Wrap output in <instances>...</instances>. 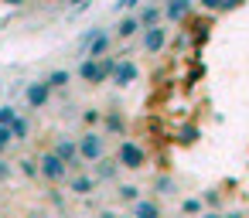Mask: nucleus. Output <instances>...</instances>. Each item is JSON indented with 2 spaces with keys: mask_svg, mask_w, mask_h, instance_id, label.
I'll use <instances>...</instances> for the list:
<instances>
[{
  "mask_svg": "<svg viewBox=\"0 0 249 218\" xmlns=\"http://www.w3.org/2000/svg\"><path fill=\"white\" fill-rule=\"evenodd\" d=\"M58 7H65V11H89V0H58Z\"/></svg>",
  "mask_w": 249,
  "mask_h": 218,
  "instance_id": "nucleus-32",
  "label": "nucleus"
},
{
  "mask_svg": "<svg viewBox=\"0 0 249 218\" xmlns=\"http://www.w3.org/2000/svg\"><path fill=\"white\" fill-rule=\"evenodd\" d=\"M0 4H4V7H24L28 0H0Z\"/></svg>",
  "mask_w": 249,
  "mask_h": 218,
  "instance_id": "nucleus-35",
  "label": "nucleus"
},
{
  "mask_svg": "<svg viewBox=\"0 0 249 218\" xmlns=\"http://www.w3.org/2000/svg\"><path fill=\"white\" fill-rule=\"evenodd\" d=\"M130 211H133V218H164V208L157 198H140L130 204Z\"/></svg>",
  "mask_w": 249,
  "mask_h": 218,
  "instance_id": "nucleus-16",
  "label": "nucleus"
},
{
  "mask_svg": "<svg viewBox=\"0 0 249 218\" xmlns=\"http://www.w3.org/2000/svg\"><path fill=\"white\" fill-rule=\"evenodd\" d=\"M137 21H140L143 31L147 28H157V24H164V7L160 4H140L137 7Z\"/></svg>",
  "mask_w": 249,
  "mask_h": 218,
  "instance_id": "nucleus-14",
  "label": "nucleus"
},
{
  "mask_svg": "<svg viewBox=\"0 0 249 218\" xmlns=\"http://www.w3.org/2000/svg\"><path fill=\"white\" fill-rule=\"evenodd\" d=\"M164 24H184L195 14V0H164Z\"/></svg>",
  "mask_w": 249,
  "mask_h": 218,
  "instance_id": "nucleus-9",
  "label": "nucleus"
},
{
  "mask_svg": "<svg viewBox=\"0 0 249 218\" xmlns=\"http://www.w3.org/2000/svg\"><path fill=\"white\" fill-rule=\"evenodd\" d=\"M99 34H103V24H92V28H86V31L79 34V51L86 55V48H89V45H92V41H96Z\"/></svg>",
  "mask_w": 249,
  "mask_h": 218,
  "instance_id": "nucleus-27",
  "label": "nucleus"
},
{
  "mask_svg": "<svg viewBox=\"0 0 249 218\" xmlns=\"http://www.w3.org/2000/svg\"><path fill=\"white\" fill-rule=\"evenodd\" d=\"M178 211H181L184 218H198V215L205 211V204H201V198H195V194H188V198H181V204H178Z\"/></svg>",
  "mask_w": 249,
  "mask_h": 218,
  "instance_id": "nucleus-24",
  "label": "nucleus"
},
{
  "mask_svg": "<svg viewBox=\"0 0 249 218\" xmlns=\"http://www.w3.org/2000/svg\"><path fill=\"white\" fill-rule=\"evenodd\" d=\"M69 82H72V72H69V68H52V72L45 75V85H48L52 92H65Z\"/></svg>",
  "mask_w": 249,
  "mask_h": 218,
  "instance_id": "nucleus-19",
  "label": "nucleus"
},
{
  "mask_svg": "<svg viewBox=\"0 0 249 218\" xmlns=\"http://www.w3.org/2000/svg\"><path fill=\"white\" fill-rule=\"evenodd\" d=\"M137 7H140V0H120V4H116V11H126V14L137 11Z\"/></svg>",
  "mask_w": 249,
  "mask_h": 218,
  "instance_id": "nucleus-33",
  "label": "nucleus"
},
{
  "mask_svg": "<svg viewBox=\"0 0 249 218\" xmlns=\"http://www.w3.org/2000/svg\"><path fill=\"white\" fill-rule=\"evenodd\" d=\"M116 65H120V58H116V55H106V58H99V62H92V58H79L75 79H79L82 85L96 89V85L109 82V75L116 72Z\"/></svg>",
  "mask_w": 249,
  "mask_h": 218,
  "instance_id": "nucleus-1",
  "label": "nucleus"
},
{
  "mask_svg": "<svg viewBox=\"0 0 249 218\" xmlns=\"http://www.w3.org/2000/svg\"><path fill=\"white\" fill-rule=\"evenodd\" d=\"M24 109L28 113H41V109H48L52 106V89L45 85V79H31V82H24Z\"/></svg>",
  "mask_w": 249,
  "mask_h": 218,
  "instance_id": "nucleus-5",
  "label": "nucleus"
},
{
  "mask_svg": "<svg viewBox=\"0 0 249 218\" xmlns=\"http://www.w3.org/2000/svg\"><path fill=\"white\" fill-rule=\"evenodd\" d=\"M113 160H116L123 170L137 174V170H143V167L150 164V153H147V147H143L140 140L123 136V140H120V147H116V153H113Z\"/></svg>",
  "mask_w": 249,
  "mask_h": 218,
  "instance_id": "nucleus-2",
  "label": "nucleus"
},
{
  "mask_svg": "<svg viewBox=\"0 0 249 218\" xmlns=\"http://www.w3.org/2000/svg\"><path fill=\"white\" fill-rule=\"evenodd\" d=\"M116 198H120L123 204H133V201L143 198V191H140V184H133V181H120V184H116Z\"/></svg>",
  "mask_w": 249,
  "mask_h": 218,
  "instance_id": "nucleus-21",
  "label": "nucleus"
},
{
  "mask_svg": "<svg viewBox=\"0 0 249 218\" xmlns=\"http://www.w3.org/2000/svg\"><path fill=\"white\" fill-rule=\"evenodd\" d=\"M99 119H103V113H99L96 106H82V113H79L82 130H96V126H99Z\"/></svg>",
  "mask_w": 249,
  "mask_h": 218,
  "instance_id": "nucleus-25",
  "label": "nucleus"
},
{
  "mask_svg": "<svg viewBox=\"0 0 249 218\" xmlns=\"http://www.w3.org/2000/svg\"><path fill=\"white\" fill-rule=\"evenodd\" d=\"M113 45H116V38H113V31H106L103 28V34L86 48V55L82 58H92V62H99V58H106V51H113Z\"/></svg>",
  "mask_w": 249,
  "mask_h": 218,
  "instance_id": "nucleus-15",
  "label": "nucleus"
},
{
  "mask_svg": "<svg viewBox=\"0 0 249 218\" xmlns=\"http://www.w3.org/2000/svg\"><path fill=\"white\" fill-rule=\"evenodd\" d=\"M18 170H14V160H7V157H0V184H7L11 177H14Z\"/></svg>",
  "mask_w": 249,
  "mask_h": 218,
  "instance_id": "nucleus-30",
  "label": "nucleus"
},
{
  "mask_svg": "<svg viewBox=\"0 0 249 218\" xmlns=\"http://www.w3.org/2000/svg\"><path fill=\"white\" fill-rule=\"evenodd\" d=\"M11 133H14V143H28V140H31V133H35L31 116H28V113H21V116L11 123Z\"/></svg>",
  "mask_w": 249,
  "mask_h": 218,
  "instance_id": "nucleus-17",
  "label": "nucleus"
},
{
  "mask_svg": "<svg viewBox=\"0 0 249 218\" xmlns=\"http://www.w3.org/2000/svg\"><path fill=\"white\" fill-rule=\"evenodd\" d=\"M18 116H21V109H18V106H11V102L0 106V126H11Z\"/></svg>",
  "mask_w": 249,
  "mask_h": 218,
  "instance_id": "nucleus-28",
  "label": "nucleus"
},
{
  "mask_svg": "<svg viewBox=\"0 0 249 218\" xmlns=\"http://www.w3.org/2000/svg\"><path fill=\"white\" fill-rule=\"evenodd\" d=\"M198 4H201V11H212V14H229V11L242 7L246 0H198Z\"/></svg>",
  "mask_w": 249,
  "mask_h": 218,
  "instance_id": "nucleus-22",
  "label": "nucleus"
},
{
  "mask_svg": "<svg viewBox=\"0 0 249 218\" xmlns=\"http://www.w3.org/2000/svg\"><path fill=\"white\" fill-rule=\"evenodd\" d=\"M75 147H79V157H82L86 167H92L96 160L106 157V136H103L99 130H82V133L75 136Z\"/></svg>",
  "mask_w": 249,
  "mask_h": 218,
  "instance_id": "nucleus-4",
  "label": "nucleus"
},
{
  "mask_svg": "<svg viewBox=\"0 0 249 218\" xmlns=\"http://www.w3.org/2000/svg\"><path fill=\"white\" fill-rule=\"evenodd\" d=\"M109 82H113L116 89H130L133 82H140V65H137L133 58H120L116 72L109 75Z\"/></svg>",
  "mask_w": 249,
  "mask_h": 218,
  "instance_id": "nucleus-10",
  "label": "nucleus"
},
{
  "mask_svg": "<svg viewBox=\"0 0 249 218\" xmlns=\"http://www.w3.org/2000/svg\"><path fill=\"white\" fill-rule=\"evenodd\" d=\"M198 136H201L198 126H181V136H178V140H181V143H198Z\"/></svg>",
  "mask_w": 249,
  "mask_h": 218,
  "instance_id": "nucleus-31",
  "label": "nucleus"
},
{
  "mask_svg": "<svg viewBox=\"0 0 249 218\" xmlns=\"http://www.w3.org/2000/svg\"><path fill=\"white\" fill-rule=\"evenodd\" d=\"M0 82H4V75H0Z\"/></svg>",
  "mask_w": 249,
  "mask_h": 218,
  "instance_id": "nucleus-37",
  "label": "nucleus"
},
{
  "mask_svg": "<svg viewBox=\"0 0 249 218\" xmlns=\"http://www.w3.org/2000/svg\"><path fill=\"white\" fill-rule=\"evenodd\" d=\"M171 45V28L167 24H157V28H147L143 34H140V55H160L164 48Z\"/></svg>",
  "mask_w": 249,
  "mask_h": 218,
  "instance_id": "nucleus-7",
  "label": "nucleus"
},
{
  "mask_svg": "<svg viewBox=\"0 0 249 218\" xmlns=\"http://www.w3.org/2000/svg\"><path fill=\"white\" fill-rule=\"evenodd\" d=\"M137 34H143V28H140V21H137V11L123 14V17L113 24V38H116V41H133Z\"/></svg>",
  "mask_w": 249,
  "mask_h": 218,
  "instance_id": "nucleus-11",
  "label": "nucleus"
},
{
  "mask_svg": "<svg viewBox=\"0 0 249 218\" xmlns=\"http://www.w3.org/2000/svg\"><path fill=\"white\" fill-rule=\"evenodd\" d=\"M38 167H41V181H45V184H65V181H69L65 160L55 157L52 150H41V153H38Z\"/></svg>",
  "mask_w": 249,
  "mask_h": 218,
  "instance_id": "nucleus-6",
  "label": "nucleus"
},
{
  "mask_svg": "<svg viewBox=\"0 0 249 218\" xmlns=\"http://www.w3.org/2000/svg\"><path fill=\"white\" fill-rule=\"evenodd\" d=\"M103 130L109 133V136H126V116H123V109L120 106H109L106 113H103Z\"/></svg>",
  "mask_w": 249,
  "mask_h": 218,
  "instance_id": "nucleus-13",
  "label": "nucleus"
},
{
  "mask_svg": "<svg viewBox=\"0 0 249 218\" xmlns=\"http://www.w3.org/2000/svg\"><path fill=\"white\" fill-rule=\"evenodd\" d=\"M201 204H205V211H218V208H222V191H218V187L201 191Z\"/></svg>",
  "mask_w": 249,
  "mask_h": 218,
  "instance_id": "nucleus-26",
  "label": "nucleus"
},
{
  "mask_svg": "<svg viewBox=\"0 0 249 218\" xmlns=\"http://www.w3.org/2000/svg\"><path fill=\"white\" fill-rule=\"evenodd\" d=\"M11 143H14V133H11V126H0V157H7Z\"/></svg>",
  "mask_w": 249,
  "mask_h": 218,
  "instance_id": "nucleus-29",
  "label": "nucleus"
},
{
  "mask_svg": "<svg viewBox=\"0 0 249 218\" xmlns=\"http://www.w3.org/2000/svg\"><path fill=\"white\" fill-rule=\"evenodd\" d=\"M96 187H99V181H96L89 170L69 174V181H65V191H69L72 198H92V194H96Z\"/></svg>",
  "mask_w": 249,
  "mask_h": 218,
  "instance_id": "nucleus-8",
  "label": "nucleus"
},
{
  "mask_svg": "<svg viewBox=\"0 0 249 218\" xmlns=\"http://www.w3.org/2000/svg\"><path fill=\"white\" fill-rule=\"evenodd\" d=\"M14 170L24 177V181H41V167H38V157H21L14 160Z\"/></svg>",
  "mask_w": 249,
  "mask_h": 218,
  "instance_id": "nucleus-20",
  "label": "nucleus"
},
{
  "mask_svg": "<svg viewBox=\"0 0 249 218\" xmlns=\"http://www.w3.org/2000/svg\"><path fill=\"white\" fill-rule=\"evenodd\" d=\"M150 191H154L157 198H174V194H178V181H174L171 174H157V177L150 181Z\"/></svg>",
  "mask_w": 249,
  "mask_h": 218,
  "instance_id": "nucleus-18",
  "label": "nucleus"
},
{
  "mask_svg": "<svg viewBox=\"0 0 249 218\" xmlns=\"http://www.w3.org/2000/svg\"><path fill=\"white\" fill-rule=\"evenodd\" d=\"M48 150H52L55 157H62V160H65L69 174H79V170H86V164H82V157H79V147H75V136H72V133H55Z\"/></svg>",
  "mask_w": 249,
  "mask_h": 218,
  "instance_id": "nucleus-3",
  "label": "nucleus"
},
{
  "mask_svg": "<svg viewBox=\"0 0 249 218\" xmlns=\"http://www.w3.org/2000/svg\"><path fill=\"white\" fill-rule=\"evenodd\" d=\"M96 218H120V211H113V208H99Z\"/></svg>",
  "mask_w": 249,
  "mask_h": 218,
  "instance_id": "nucleus-34",
  "label": "nucleus"
},
{
  "mask_svg": "<svg viewBox=\"0 0 249 218\" xmlns=\"http://www.w3.org/2000/svg\"><path fill=\"white\" fill-rule=\"evenodd\" d=\"M0 218H11V215H0Z\"/></svg>",
  "mask_w": 249,
  "mask_h": 218,
  "instance_id": "nucleus-36",
  "label": "nucleus"
},
{
  "mask_svg": "<svg viewBox=\"0 0 249 218\" xmlns=\"http://www.w3.org/2000/svg\"><path fill=\"white\" fill-rule=\"evenodd\" d=\"M120 174H123V167H120L113 157H103V160L92 164V177H96L99 184H120Z\"/></svg>",
  "mask_w": 249,
  "mask_h": 218,
  "instance_id": "nucleus-12",
  "label": "nucleus"
},
{
  "mask_svg": "<svg viewBox=\"0 0 249 218\" xmlns=\"http://www.w3.org/2000/svg\"><path fill=\"white\" fill-rule=\"evenodd\" d=\"M45 201H48L52 208L65 211V204H69V191H62V184H48V191H45Z\"/></svg>",
  "mask_w": 249,
  "mask_h": 218,
  "instance_id": "nucleus-23",
  "label": "nucleus"
}]
</instances>
